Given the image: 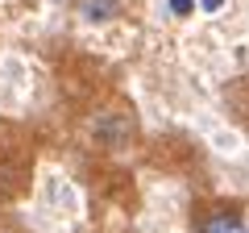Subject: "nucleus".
<instances>
[{"label":"nucleus","mask_w":249,"mask_h":233,"mask_svg":"<svg viewBox=\"0 0 249 233\" xmlns=\"http://www.w3.org/2000/svg\"><path fill=\"white\" fill-rule=\"evenodd\" d=\"M116 17H121V0H79L83 25H112Z\"/></svg>","instance_id":"nucleus-1"},{"label":"nucleus","mask_w":249,"mask_h":233,"mask_svg":"<svg viewBox=\"0 0 249 233\" xmlns=\"http://www.w3.org/2000/svg\"><path fill=\"white\" fill-rule=\"evenodd\" d=\"M199 233H245V216L237 208H216L199 221Z\"/></svg>","instance_id":"nucleus-2"},{"label":"nucleus","mask_w":249,"mask_h":233,"mask_svg":"<svg viewBox=\"0 0 249 233\" xmlns=\"http://www.w3.org/2000/svg\"><path fill=\"white\" fill-rule=\"evenodd\" d=\"M124 121H121V116H104V121H96V137H104V142H121V137H124Z\"/></svg>","instance_id":"nucleus-3"},{"label":"nucleus","mask_w":249,"mask_h":233,"mask_svg":"<svg viewBox=\"0 0 249 233\" xmlns=\"http://www.w3.org/2000/svg\"><path fill=\"white\" fill-rule=\"evenodd\" d=\"M166 13L178 17V21H187V17H196V0H166Z\"/></svg>","instance_id":"nucleus-4"},{"label":"nucleus","mask_w":249,"mask_h":233,"mask_svg":"<svg viewBox=\"0 0 249 233\" xmlns=\"http://www.w3.org/2000/svg\"><path fill=\"white\" fill-rule=\"evenodd\" d=\"M229 0H196V13H204V17H212V13H220Z\"/></svg>","instance_id":"nucleus-5"}]
</instances>
